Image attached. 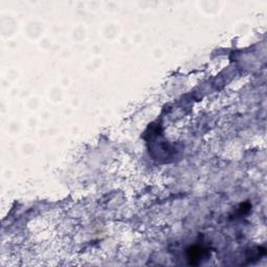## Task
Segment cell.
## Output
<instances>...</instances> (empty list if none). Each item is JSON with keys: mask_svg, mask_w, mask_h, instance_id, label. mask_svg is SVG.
I'll use <instances>...</instances> for the list:
<instances>
[{"mask_svg": "<svg viewBox=\"0 0 267 267\" xmlns=\"http://www.w3.org/2000/svg\"><path fill=\"white\" fill-rule=\"evenodd\" d=\"M208 254L209 251L207 248L201 245H192L187 248V259L191 265L200 264L201 261L208 256Z\"/></svg>", "mask_w": 267, "mask_h": 267, "instance_id": "cell-1", "label": "cell"}]
</instances>
